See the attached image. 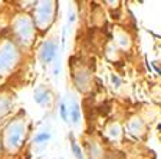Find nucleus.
Masks as SVG:
<instances>
[{
    "label": "nucleus",
    "instance_id": "obj_1",
    "mask_svg": "<svg viewBox=\"0 0 161 159\" xmlns=\"http://www.w3.org/2000/svg\"><path fill=\"white\" fill-rule=\"evenodd\" d=\"M30 135V119L25 110L12 115L0 130L3 155L16 156L23 151Z\"/></svg>",
    "mask_w": 161,
    "mask_h": 159
},
{
    "label": "nucleus",
    "instance_id": "obj_2",
    "mask_svg": "<svg viewBox=\"0 0 161 159\" xmlns=\"http://www.w3.org/2000/svg\"><path fill=\"white\" fill-rule=\"evenodd\" d=\"M10 37L23 50L32 49L36 42L37 30L35 26L32 13L17 12L10 20Z\"/></svg>",
    "mask_w": 161,
    "mask_h": 159
},
{
    "label": "nucleus",
    "instance_id": "obj_3",
    "mask_svg": "<svg viewBox=\"0 0 161 159\" xmlns=\"http://www.w3.org/2000/svg\"><path fill=\"white\" fill-rule=\"evenodd\" d=\"M25 50L12 37L0 40V77H7L22 65Z\"/></svg>",
    "mask_w": 161,
    "mask_h": 159
},
{
    "label": "nucleus",
    "instance_id": "obj_4",
    "mask_svg": "<svg viewBox=\"0 0 161 159\" xmlns=\"http://www.w3.org/2000/svg\"><path fill=\"white\" fill-rule=\"evenodd\" d=\"M56 10L58 2L55 0H43V2L35 3L32 17H33L37 34H45L46 32H49L56 19Z\"/></svg>",
    "mask_w": 161,
    "mask_h": 159
},
{
    "label": "nucleus",
    "instance_id": "obj_5",
    "mask_svg": "<svg viewBox=\"0 0 161 159\" xmlns=\"http://www.w3.org/2000/svg\"><path fill=\"white\" fill-rule=\"evenodd\" d=\"M56 52H58V40L55 37H47L40 43L39 49H37V59L43 66H47L55 59Z\"/></svg>",
    "mask_w": 161,
    "mask_h": 159
},
{
    "label": "nucleus",
    "instance_id": "obj_6",
    "mask_svg": "<svg viewBox=\"0 0 161 159\" xmlns=\"http://www.w3.org/2000/svg\"><path fill=\"white\" fill-rule=\"evenodd\" d=\"M72 79H74V85L80 93L89 92L91 87H92V72L86 66L79 65L72 72Z\"/></svg>",
    "mask_w": 161,
    "mask_h": 159
},
{
    "label": "nucleus",
    "instance_id": "obj_7",
    "mask_svg": "<svg viewBox=\"0 0 161 159\" xmlns=\"http://www.w3.org/2000/svg\"><path fill=\"white\" fill-rule=\"evenodd\" d=\"M14 105H16V96L13 90L9 87L0 89V120L10 118L14 110Z\"/></svg>",
    "mask_w": 161,
    "mask_h": 159
},
{
    "label": "nucleus",
    "instance_id": "obj_8",
    "mask_svg": "<svg viewBox=\"0 0 161 159\" xmlns=\"http://www.w3.org/2000/svg\"><path fill=\"white\" fill-rule=\"evenodd\" d=\"M114 45L121 52H130L132 45H134V39H132V36L130 34V32L127 29H124V27H115L114 29Z\"/></svg>",
    "mask_w": 161,
    "mask_h": 159
},
{
    "label": "nucleus",
    "instance_id": "obj_9",
    "mask_svg": "<svg viewBox=\"0 0 161 159\" xmlns=\"http://www.w3.org/2000/svg\"><path fill=\"white\" fill-rule=\"evenodd\" d=\"M85 156L88 159H105L107 152L104 149L102 142L98 139H88L85 140Z\"/></svg>",
    "mask_w": 161,
    "mask_h": 159
},
{
    "label": "nucleus",
    "instance_id": "obj_10",
    "mask_svg": "<svg viewBox=\"0 0 161 159\" xmlns=\"http://www.w3.org/2000/svg\"><path fill=\"white\" fill-rule=\"evenodd\" d=\"M127 129L132 136H135V138H141V136L145 135L147 125H145V122L141 119L140 116L135 115V116H132V118H130L128 125H127Z\"/></svg>",
    "mask_w": 161,
    "mask_h": 159
},
{
    "label": "nucleus",
    "instance_id": "obj_11",
    "mask_svg": "<svg viewBox=\"0 0 161 159\" xmlns=\"http://www.w3.org/2000/svg\"><path fill=\"white\" fill-rule=\"evenodd\" d=\"M105 138H107L109 142L115 143L119 142L124 136V129H122V125L119 122H111L105 126Z\"/></svg>",
    "mask_w": 161,
    "mask_h": 159
},
{
    "label": "nucleus",
    "instance_id": "obj_12",
    "mask_svg": "<svg viewBox=\"0 0 161 159\" xmlns=\"http://www.w3.org/2000/svg\"><path fill=\"white\" fill-rule=\"evenodd\" d=\"M33 98H35V102H36L37 105L43 106V108L50 106V103H52V100H53L52 92H50L46 86H39L37 87L33 93Z\"/></svg>",
    "mask_w": 161,
    "mask_h": 159
},
{
    "label": "nucleus",
    "instance_id": "obj_13",
    "mask_svg": "<svg viewBox=\"0 0 161 159\" xmlns=\"http://www.w3.org/2000/svg\"><path fill=\"white\" fill-rule=\"evenodd\" d=\"M68 105V116H69V120L74 125H79L80 122V106L78 103V100L75 98H70L66 102Z\"/></svg>",
    "mask_w": 161,
    "mask_h": 159
},
{
    "label": "nucleus",
    "instance_id": "obj_14",
    "mask_svg": "<svg viewBox=\"0 0 161 159\" xmlns=\"http://www.w3.org/2000/svg\"><path fill=\"white\" fill-rule=\"evenodd\" d=\"M70 148H72V152H74V155H75L76 159H86V156H85V151L82 149V146H80L75 139H72Z\"/></svg>",
    "mask_w": 161,
    "mask_h": 159
},
{
    "label": "nucleus",
    "instance_id": "obj_15",
    "mask_svg": "<svg viewBox=\"0 0 161 159\" xmlns=\"http://www.w3.org/2000/svg\"><path fill=\"white\" fill-rule=\"evenodd\" d=\"M59 112H60V116L65 122H69V116H68V105H66V100H62L60 102V106H59Z\"/></svg>",
    "mask_w": 161,
    "mask_h": 159
},
{
    "label": "nucleus",
    "instance_id": "obj_16",
    "mask_svg": "<svg viewBox=\"0 0 161 159\" xmlns=\"http://www.w3.org/2000/svg\"><path fill=\"white\" fill-rule=\"evenodd\" d=\"M49 138H50L49 132H40L35 136V142L36 143H45L46 140H49Z\"/></svg>",
    "mask_w": 161,
    "mask_h": 159
},
{
    "label": "nucleus",
    "instance_id": "obj_17",
    "mask_svg": "<svg viewBox=\"0 0 161 159\" xmlns=\"http://www.w3.org/2000/svg\"><path fill=\"white\" fill-rule=\"evenodd\" d=\"M105 159H125V158L121 155V153H118V152H107Z\"/></svg>",
    "mask_w": 161,
    "mask_h": 159
},
{
    "label": "nucleus",
    "instance_id": "obj_18",
    "mask_svg": "<svg viewBox=\"0 0 161 159\" xmlns=\"http://www.w3.org/2000/svg\"><path fill=\"white\" fill-rule=\"evenodd\" d=\"M3 155V148H2V140H0V158Z\"/></svg>",
    "mask_w": 161,
    "mask_h": 159
}]
</instances>
